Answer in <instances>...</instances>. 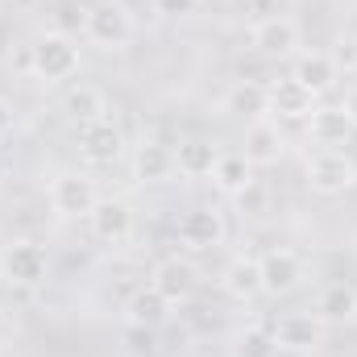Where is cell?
<instances>
[{"instance_id":"cell-1","label":"cell","mask_w":357,"mask_h":357,"mask_svg":"<svg viewBox=\"0 0 357 357\" xmlns=\"http://www.w3.org/2000/svg\"><path fill=\"white\" fill-rule=\"evenodd\" d=\"M84 33L100 50H125L133 42V17L121 0H96L84 13Z\"/></svg>"},{"instance_id":"cell-2","label":"cell","mask_w":357,"mask_h":357,"mask_svg":"<svg viewBox=\"0 0 357 357\" xmlns=\"http://www.w3.org/2000/svg\"><path fill=\"white\" fill-rule=\"evenodd\" d=\"M0 278L8 287L33 291V287H42L50 278V254L38 241H8L0 250Z\"/></svg>"},{"instance_id":"cell-3","label":"cell","mask_w":357,"mask_h":357,"mask_svg":"<svg viewBox=\"0 0 357 357\" xmlns=\"http://www.w3.org/2000/svg\"><path fill=\"white\" fill-rule=\"evenodd\" d=\"M29 63H33V75L46 79V84H63L79 71V46L67 38V33H42L29 50Z\"/></svg>"},{"instance_id":"cell-4","label":"cell","mask_w":357,"mask_h":357,"mask_svg":"<svg viewBox=\"0 0 357 357\" xmlns=\"http://www.w3.org/2000/svg\"><path fill=\"white\" fill-rule=\"evenodd\" d=\"M307 183L320 195H337V191H349L357 183V167L341 150H320L307 158Z\"/></svg>"},{"instance_id":"cell-5","label":"cell","mask_w":357,"mask_h":357,"mask_svg":"<svg viewBox=\"0 0 357 357\" xmlns=\"http://www.w3.org/2000/svg\"><path fill=\"white\" fill-rule=\"evenodd\" d=\"M91 237L104 241V245H125L133 237V208L125 199H96V208L88 212Z\"/></svg>"},{"instance_id":"cell-6","label":"cell","mask_w":357,"mask_h":357,"mask_svg":"<svg viewBox=\"0 0 357 357\" xmlns=\"http://www.w3.org/2000/svg\"><path fill=\"white\" fill-rule=\"evenodd\" d=\"M79 154L88 158L91 167H112V162L125 154V133H121V125H112L108 116H104V121H91V125H79Z\"/></svg>"},{"instance_id":"cell-7","label":"cell","mask_w":357,"mask_h":357,"mask_svg":"<svg viewBox=\"0 0 357 357\" xmlns=\"http://www.w3.org/2000/svg\"><path fill=\"white\" fill-rule=\"evenodd\" d=\"M96 187H91L88 175H59L50 183V208L59 216H88L96 208Z\"/></svg>"},{"instance_id":"cell-8","label":"cell","mask_w":357,"mask_h":357,"mask_svg":"<svg viewBox=\"0 0 357 357\" xmlns=\"http://www.w3.org/2000/svg\"><path fill=\"white\" fill-rule=\"evenodd\" d=\"M178 241L187 250H212L225 241V216L216 208H191L178 220Z\"/></svg>"},{"instance_id":"cell-9","label":"cell","mask_w":357,"mask_h":357,"mask_svg":"<svg viewBox=\"0 0 357 357\" xmlns=\"http://www.w3.org/2000/svg\"><path fill=\"white\" fill-rule=\"evenodd\" d=\"M258 266H262V291H270V295H291L303 282V262L291 250H266L258 258Z\"/></svg>"},{"instance_id":"cell-10","label":"cell","mask_w":357,"mask_h":357,"mask_svg":"<svg viewBox=\"0 0 357 357\" xmlns=\"http://www.w3.org/2000/svg\"><path fill=\"white\" fill-rule=\"evenodd\" d=\"M150 287L167 299V303H187L191 291H195V266L187 258H162L154 274H150Z\"/></svg>"},{"instance_id":"cell-11","label":"cell","mask_w":357,"mask_h":357,"mask_svg":"<svg viewBox=\"0 0 357 357\" xmlns=\"http://www.w3.org/2000/svg\"><path fill=\"white\" fill-rule=\"evenodd\" d=\"M250 38H254V46L262 54H270V59H287V54L299 50V25L291 17H266V21H258Z\"/></svg>"},{"instance_id":"cell-12","label":"cell","mask_w":357,"mask_h":357,"mask_svg":"<svg viewBox=\"0 0 357 357\" xmlns=\"http://www.w3.org/2000/svg\"><path fill=\"white\" fill-rule=\"evenodd\" d=\"M324 341V320L320 316H282L274 328V345L291 354H307Z\"/></svg>"},{"instance_id":"cell-13","label":"cell","mask_w":357,"mask_h":357,"mask_svg":"<svg viewBox=\"0 0 357 357\" xmlns=\"http://www.w3.org/2000/svg\"><path fill=\"white\" fill-rule=\"evenodd\" d=\"M337 75H341V67H337L333 54H324V50L299 54V59H295V71H291V79H295L299 88H307L312 96H324V91L337 84Z\"/></svg>"},{"instance_id":"cell-14","label":"cell","mask_w":357,"mask_h":357,"mask_svg":"<svg viewBox=\"0 0 357 357\" xmlns=\"http://www.w3.org/2000/svg\"><path fill=\"white\" fill-rule=\"evenodd\" d=\"M307 137L316 146H324V150H337V146H345L354 137V121L341 112V104L337 108H316L307 116Z\"/></svg>"},{"instance_id":"cell-15","label":"cell","mask_w":357,"mask_h":357,"mask_svg":"<svg viewBox=\"0 0 357 357\" xmlns=\"http://www.w3.org/2000/svg\"><path fill=\"white\" fill-rule=\"evenodd\" d=\"M270 112L278 121H307L316 112V96L307 88H299L295 79H278L270 88Z\"/></svg>"},{"instance_id":"cell-16","label":"cell","mask_w":357,"mask_h":357,"mask_svg":"<svg viewBox=\"0 0 357 357\" xmlns=\"http://www.w3.org/2000/svg\"><path fill=\"white\" fill-rule=\"evenodd\" d=\"M175 175V150L162 142H142L133 150V178L137 183H167Z\"/></svg>"},{"instance_id":"cell-17","label":"cell","mask_w":357,"mask_h":357,"mask_svg":"<svg viewBox=\"0 0 357 357\" xmlns=\"http://www.w3.org/2000/svg\"><path fill=\"white\" fill-rule=\"evenodd\" d=\"M250 167H274L282 158V137L270 121H254L245 129V154H241Z\"/></svg>"},{"instance_id":"cell-18","label":"cell","mask_w":357,"mask_h":357,"mask_svg":"<svg viewBox=\"0 0 357 357\" xmlns=\"http://www.w3.org/2000/svg\"><path fill=\"white\" fill-rule=\"evenodd\" d=\"M63 112L75 121V125H91V121H104L108 116V104H104V91L91 88V84H75L63 96Z\"/></svg>"},{"instance_id":"cell-19","label":"cell","mask_w":357,"mask_h":357,"mask_svg":"<svg viewBox=\"0 0 357 357\" xmlns=\"http://www.w3.org/2000/svg\"><path fill=\"white\" fill-rule=\"evenodd\" d=\"M316 316H320L324 324H345V320H354L357 316V291L349 282H328V287L320 291V299H316Z\"/></svg>"},{"instance_id":"cell-20","label":"cell","mask_w":357,"mask_h":357,"mask_svg":"<svg viewBox=\"0 0 357 357\" xmlns=\"http://www.w3.org/2000/svg\"><path fill=\"white\" fill-rule=\"evenodd\" d=\"M216 146L212 142H204V137H187V142H178L175 150V171L187 178H204L212 175V167H216Z\"/></svg>"},{"instance_id":"cell-21","label":"cell","mask_w":357,"mask_h":357,"mask_svg":"<svg viewBox=\"0 0 357 357\" xmlns=\"http://www.w3.org/2000/svg\"><path fill=\"white\" fill-rule=\"evenodd\" d=\"M167 316H171V303H167L154 287L133 291V299L125 303V320H129V324H137V328H158Z\"/></svg>"},{"instance_id":"cell-22","label":"cell","mask_w":357,"mask_h":357,"mask_svg":"<svg viewBox=\"0 0 357 357\" xmlns=\"http://www.w3.org/2000/svg\"><path fill=\"white\" fill-rule=\"evenodd\" d=\"M225 108H229L233 116L262 121V116L270 112V88H266V84H254V79H245V84H237V88L225 96Z\"/></svg>"},{"instance_id":"cell-23","label":"cell","mask_w":357,"mask_h":357,"mask_svg":"<svg viewBox=\"0 0 357 357\" xmlns=\"http://www.w3.org/2000/svg\"><path fill=\"white\" fill-rule=\"evenodd\" d=\"M220 287H225L233 299H254V295H262V266H258V258H237V262H229Z\"/></svg>"},{"instance_id":"cell-24","label":"cell","mask_w":357,"mask_h":357,"mask_svg":"<svg viewBox=\"0 0 357 357\" xmlns=\"http://www.w3.org/2000/svg\"><path fill=\"white\" fill-rule=\"evenodd\" d=\"M212 183H216L225 195H241V191L254 183V167H250L241 154H220L216 167H212Z\"/></svg>"},{"instance_id":"cell-25","label":"cell","mask_w":357,"mask_h":357,"mask_svg":"<svg viewBox=\"0 0 357 357\" xmlns=\"http://www.w3.org/2000/svg\"><path fill=\"white\" fill-rule=\"evenodd\" d=\"M274 333L266 328H245L241 337H237V354L233 357H274Z\"/></svg>"},{"instance_id":"cell-26","label":"cell","mask_w":357,"mask_h":357,"mask_svg":"<svg viewBox=\"0 0 357 357\" xmlns=\"http://www.w3.org/2000/svg\"><path fill=\"white\" fill-rule=\"evenodd\" d=\"M237 204H241V212H245V216H262V212H266V204H270V195L258 187V183H250V187L237 195Z\"/></svg>"},{"instance_id":"cell-27","label":"cell","mask_w":357,"mask_h":357,"mask_svg":"<svg viewBox=\"0 0 357 357\" xmlns=\"http://www.w3.org/2000/svg\"><path fill=\"white\" fill-rule=\"evenodd\" d=\"M125 345H129V354L150 357V354H154V328H137V324H129V333H125Z\"/></svg>"},{"instance_id":"cell-28","label":"cell","mask_w":357,"mask_h":357,"mask_svg":"<svg viewBox=\"0 0 357 357\" xmlns=\"http://www.w3.org/2000/svg\"><path fill=\"white\" fill-rule=\"evenodd\" d=\"M154 8H158L162 17H187V13L199 8V0H154Z\"/></svg>"},{"instance_id":"cell-29","label":"cell","mask_w":357,"mask_h":357,"mask_svg":"<svg viewBox=\"0 0 357 357\" xmlns=\"http://www.w3.org/2000/svg\"><path fill=\"white\" fill-rule=\"evenodd\" d=\"M333 63L345 67V71H357V42H341V50L333 54Z\"/></svg>"},{"instance_id":"cell-30","label":"cell","mask_w":357,"mask_h":357,"mask_svg":"<svg viewBox=\"0 0 357 357\" xmlns=\"http://www.w3.org/2000/svg\"><path fill=\"white\" fill-rule=\"evenodd\" d=\"M341 112L354 121V129H357V88H349L345 91V100H341Z\"/></svg>"},{"instance_id":"cell-31","label":"cell","mask_w":357,"mask_h":357,"mask_svg":"<svg viewBox=\"0 0 357 357\" xmlns=\"http://www.w3.org/2000/svg\"><path fill=\"white\" fill-rule=\"evenodd\" d=\"M8 125H13V108H8V104H4V100H0V133H4V129H8Z\"/></svg>"}]
</instances>
